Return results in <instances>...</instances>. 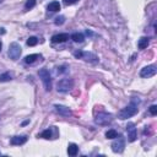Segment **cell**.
<instances>
[{
  "label": "cell",
  "mask_w": 157,
  "mask_h": 157,
  "mask_svg": "<svg viewBox=\"0 0 157 157\" xmlns=\"http://www.w3.org/2000/svg\"><path fill=\"white\" fill-rule=\"evenodd\" d=\"M137 103L135 101H131L130 104H128L125 108H123L122 111H119V113H118V118L122 120H124V119H128V118H130L132 115H135L137 113V109H139V108H137Z\"/></svg>",
  "instance_id": "obj_1"
},
{
  "label": "cell",
  "mask_w": 157,
  "mask_h": 157,
  "mask_svg": "<svg viewBox=\"0 0 157 157\" xmlns=\"http://www.w3.org/2000/svg\"><path fill=\"white\" fill-rule=\"evenodd\" d=\"M72 87H74V81L71 78H61V80L57 83V90H58V92H61V93L69 92Z\"/></svg>",
  "instance_id": "obj_2"
},
{
  "label": "cell",
  "mask_w": 157,
  "mask_h": 157,
  "mask_svg": "<svg viewBox=\"0 0 157 157\" xmlns=\"http://www.w3.org/2000/svg\"><path fill=\"white\" fill-rule=\"evenodd\" d=\"M38 75L41 77V80L44 83V87H46V91H51L52 90V77H51V74L47 69H41L38 71Z\"/></svg>",
  "instance_id": "obj_3"
},
{
  "label": "cell",
  "mask_w": 157,
  "mask_h": 157,
  "mask_svg": "<svg viewBox=\"0 0 157 157\" xmlns=\"http://www.w3.org/2000/svg\"><path fill=\"white\" fill-rule=\"evenodd\" d=\"M21 46H20L18 43L16 42H12L11 44H10L9 47V57L10 59H12V60H17V59L20 58V55H21Z\"/></svg>",
  "instance_id": "obj_4"
},
{
  "label": "cell",
  "mask_w": 157,
  "mask_h": 157,
  "mask_svg": "<svg viewBox=\"0 0 157 157\" xmlns=\"http://www.w3.org/2000/svg\"><path fill=\"white\" fill-rule=\"evenodd\" d=\"M112 119H113L112 114L106 113V112H102V113H98V114L96 115L95 122H96V124H98V125H108L112 122Z\"/></svg>",
  "instance_id": "obj_5"
},
{
  "label": "cell",
  "mask_w": 157,
  "mask_h": 157,
  "mask_svg": "<svg viewBox=\"0 0 157 157\" xmlns=\"http://www.w3.org/2000/svg\"><path fill=\"white\" fill-rule=\"evenodd\" d=\"M112 151L115 152V154H122L124 151V147H125V141L123 139V136H119V137H115V140L112 142Z\"/></svg>",
  "instance_id": "obj_6"
},
{
  "label": "cell",
  "mask_w": 157,
  "mask_h": 157,
  "mask_svg": "<svg viewBox=\"0 0 157 157\" xmlns=\"http://www.w3.org/2000/svg\"><path fill=\"white\" fill-rule=\"evenodd\" d=\"M156 72H157L156 65H149V66H145L144 69H141L140 76L141 77H151V76H155Z\"/></svg>",
  "instance_id": "obj_7"
},
{
  "label": "cell",
  "mask_w": 157,
  "mask_h": 157,
  "mask_svg": "<svg viewBox=\"0 0 157 157\" xmlns=\"http://www.w3.org/2000/svg\"><path fill=\"white\" fill-rule=\"evenodd\" d=\"M126 132H128V139H129V141L134 142L136 140V128H135L134 123H128Z\"/></svg>",
  "instance_id": "obj_8"
},
{
  "label": "cell",
  "mask_w": 157,
  "mask_h": 157,
  "mask_svg": "<svg viewBox=\"0 0 157 157\" xmlns=\"http://www.w3.org/2000/svg\"><path fill=\"white\" fill-rule=\"evenodd\" d=\"M54 109H55V112L58 113V114H60L63 117H70L72 114L71 109L66 106H61V104H55L54 106Z\"/></svg>",
  "instance_id": "obj_9"
},
{
  "label": "cell",
  "mask_w": 157,
  "mask_h": 157,
  "mask_svg": "<svg viewBox=\"0 0 157 157\" xmlns=\"http://www.w3.org/2000/svg\"><path fill=\"white\" fill-rule=\"evenodd\" d=\"M69 39V34L68 33H59L55 36L52 37V42L53 43H64Z\"/></svg>",
  "instance_id": "obj_10"
},
{
  "label": "cell",
  "mask_w": 157,
  "mask_h": 157,
  "mask_svg": "<svg viewBox=\"0 0 157 157\" xmlns=\"http://www.w3.org/2000/svg\"><path fill=\"white\" fill-rule=\"evenodd\" d=\"M26 141H27L26 136H14V137H11V140H10L11 145H14V146L23 145V144H26Z\"/></svg>",
  "instance_id": "obj_11"
},
{
  "label": "cell",
  "mask_w": 157,
  "mask_h": 157,
  "mask_svg": "<svg viewBox=\"0 0 157 157\" xmlns=\"http://www.w3.org/2000/svg\"><path fill=\"white\" fill-rule=\"evenodd\" d=\"M149 43H150L149 37H141L139 39V42H137V47H139V49H145L149 46Z\"/></svg>",
  "instance_id": "obj_12"
},
{
  "label": "cell",
  "mask_w": 157,
  "mask_h": 157,
  "mask_svg": "<svg viewBox=\"0 0 157 157\" xmlns=\"http://www.w3.org/2000/svg\"><path fill=\"white\" fill-rule=\"evenodd\" d=\"M78 151V147L76 144H70L68 146V155L69 156H76Z\"/></svg>",
  "instance_id": "obj_13"
},
{
  "label": "cell",
  "mask_w": 157,
  "mask_h": 157,
  "mask_svg": "<svg viewBox=\"0 0 157 157\" xmlns=\"http://www.w3.org/2000/svg\"><path fill=\"white\" fill-rule=\"evenodd\" d=\"M81 59H85L86 61H92V63H96L97 61V57L92 53H82V58Z\"/></svg>",
  "instance_id": "obj_14"
},
{
  "label": "cell",
  "mask_w": 157,
  "mask_h": 157,
  "mask_svg": "<svg viewBox=\"0 0 157 157\" xmlns=\"http://www.w3.org/2000/svg\"><path fill=\"white\" fill-rule=\"evenodd\" d=\"M49 11H52V12H57L60 10V4H59V1H52L51 4L48 5V8H47Z\"/></svg>",
  "instance_id": "obj_15"
},
{
  "label": "cell",
  "mask_w": 157,
  "mask_h": 157,
  "mask_svg": "<svg viewBox=\"0 0 157 157\" xmlns=\"http://www.w3.org/2000/svg\"><path fill=\"white\" fill-rule=\"evenodd\" d=\"M39 58H41V55H38V54H29V55H27L26 58H25V63L26 64H32Z\"/></svg>",
  "instance_id": "obj_16"
},
{
  "label": "cell",
  "mask_w": 157,
  "mask_h": 157,
  "mask_svg": "<svg viewBox=\"0 0 157 157\" xmlns=\"http://www.w3.org/2000/svg\"><path fill=\"white\" fill-rule=\"evenodd\" d=\"M71 39L75 43H82L83 42V39H85V37H83V34L82 33H78V32H76V33H74L72 36H71Z\"/></svg>",
  "instance_id": "obj_17"
},
{
  "label": "cell",
  "mask_w": 157,
  "mask_h": 157,
  "mask_svg": "<svg viewBox=\"0 0 157 157\" xmlns=\"http://www.w3.org/2000/svg\"><path fill=\"white\" fill-rule=\"evenodd\" d=\"M11 78H12V76H11V74L10 72L0 74V82H9Z\"/></svg>",
  "instance_id": "obj_18"
},
{
  "label": "cell",
  "mask_w": 157,
  "mask_h": 157,
  "mask_svg": "<svg viewBox=\"0 0 157 157\" xmlns=\"http://www.w3.org/2000/svg\"><path fill=\"white\" fill-rule=\"evenodd\" d=\"M117 136H118V132L114 129H111V130H108L106 132V137H107V139H115Z\"/></svg>",
  "instance_id": "obj_19"
},
{
  "label": "cell",
  "mask_w": 157,
  "mask_h": 157,
  "mask_svg": "<svg viewBox=\"0 0 157 157\" xmlns=\"http://www.w3.org/2000/svg\"><path fill=\"white\" fill-rule=\"evenodd\" d=\"M37 43H38L37 37H29L27 39V46H29V47H34Z\"/></svg>",
  "instance_id": "obj_20"
},
{
  "label": "cell",
  "mask_w": 157,
  "mask_h": 157,
  "mask_svg": "<svg viewBox=\"0 0 157 157\" xmlns=\"http://www.w3.org/2000/svg\"><path fill=\"white\" fill-rule=\"evenodd\" d=\"M41 137H43V139H51L52 137V130L51 129H47V130H44L42 134H41Z\"/></svg>",
  "instance_id": "obj_21"
},
{
  "label": "cell",
  "mask_w": 157,
  "mask_h": 157,
  "mask_svg": "<svg viewBox=\"0 0 157 157\" xmlns=\"http://www.w3.org/2000/svg\"><path fill=\"white\" fill-rule=\"evenodd\" d=\"M34 5H36V0H27L26 4H25V8H26L27 10H29V9H32Z\"/></svg>",
  "instance_id": "obj_22"
},
{
  "label": "cell",
  "mask_w": 157,
  "mask_h": 157,
  "mask_svg": "<svg viewBox=\"0 0 157 157\" xmlns=\"http://www.w3.org/2000/svg\"><path fill=\"white\" fill-rule=\"evenodd\" d=\"M64 22H65V17L64 16H59L55 18V25H63Z\"/></svg>",
  "instance_id": "obj_23"
},
{
  "label": "cell",
  "mask_w": 157,
  "mask_h": 157,
  "mask_svg": "<svg viewBox=\"0 0 157 157\" xmlns=\"http://www.w3.org/2000/svg\"><path fill=\"white\" fill-rule=\"evenodd\" d=\"M149 111H150V113H151L152 115H156V114H157V106H155V104L151 106Z\"/></svg>",
  "instance_id": "obj_24"
},
{
  "label": "cell",
  "mask_w": 157,
  "mask_h": 157,
  "mask_svg": "<svg viewBox=\"0 0 157 157\" xmlns=\"http://www.w3.org/2000/svg\"><path fill=\"white\" fill-rule=\"evenodd\" d=\"M82 53L83 52H81V51H76V52H74V55H75L77 59H81L82 58Z\"/></svg>",
  "instance_id": "obj_25"
},
{
  "label": "cell",
  "mask_w": 157,
  "mask_h": 157,
  "mask_svg": "<svg viewBox=\"0 0 157 157\" xmlns=\"http://www.w3.org/2000/svg\"><path fill=\"white\" fill-rule=\"evenodd\" d=\"M76 1H78V0H64L65 5H72V4H75Z\"/></svg>",
  "instance_id": "obj_26"
},
{
  "label": "cell",
  "mask_w": 157,
  "mask_h": 157,
  "mask_svg": "<svg viewBox=\"0 0 157 157\" xmlns=\"http://www.w3.org/2000/svg\"><path fill=\"white\" fill-rule=\"evenodd\" d=\"M1 47H3V46H1V42H0V52H1Z\"/></svg>",
  "instance_id": "obj_27"
}]
</instances>
